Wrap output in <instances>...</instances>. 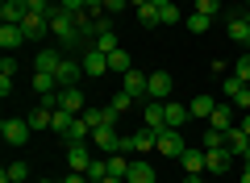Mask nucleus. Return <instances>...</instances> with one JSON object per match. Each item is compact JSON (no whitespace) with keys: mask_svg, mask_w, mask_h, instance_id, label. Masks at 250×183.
Here are the masks:
<instances>
[{"mask_svg":"<svg viewBox=\"0 0 250 183\" xmlns=\"http://www.w3.org/2000/svg\"><path fill=\"white\" fill-rule=\"evenodd\" d=\"M225 34H229L233 46H242V50H250V21L246 17H229V25H225Z\"/></svg>","mask_w":250,"mask_h":183,"instance_id":"obj_14","label":"nucleus"},{"mask_svg":"<svg viewBox=\"0 0 250 183\" xmlns=\"http://www.w3.org/2000/svg\"><path fill=\"white\" fill-rule=\"evenodd\" d=\"M83 175H88L92 183H100V179H104V175H108V158H92V166H88V171H83Z\"/></svg>","mask_w":250,"mask_h":183,"instance_id":"obj_35","label":"nucleus"},{"mask_svg":"<svg viewBox=\"0 0 250 183\" xmlns=\"http://www.w3.org/2000/svg\"><path fill=\"white\" fill-rule=\"evenodd\" d=\"M192 13H205V17H217L221 13V0H196V9Z\"/></svg>","mask_w":250,"mask_h":183,"instance_id":"obj_38","label":"nucleus"},{"mask_svg":"<svg viewBox=\"0 0 250 183\" xmlns=\"http://www.w3.org/2000/svg\"><path fill=\"white\" fill-rule=\"evenodd\" d=\"M108 108H113V113H129V108H134V96H129V92H113V96H108Z\"/></svg>","mask_w":250,"mask_h":183,"instance_id":"obj_33","label":"nucleus"},{"mask_svg":"<svg viewBox=\"0 0 250 183\" xmlns=\"http://www.w3.org/2000/svg\"><path fill=\"white\" fill-rule=\"evenodd\" d=\"M221 92H225V96H229V104H233V108H242V113H250V87L242 83L238 75H225Z\"/></svg>","mask_w":250,"mask_h":183,"instance_id":"obj_3","label":"nucleus"},{"mask_svg":"<svg viewBox=\"0 0 250 183\" xmlns=\"http://www.w3.org/2000/svg\"><path fill=\"white\" fill-rule=\"evenodd\" d=\"M59 108H67V113L80 117L83 108H88V104H83V92H80V87H59Z\"/></svg>","mask_w":250,"mask_h":183,"instance_id":"obj_18","label":"nucleus"},{"mask_svg":"<svg viewBox=\"0 0 250 183\" xmlns=\"http://www.w3.org/2000/svg\"><path fill=\"white\" fill-rule=\"evenodd\" d=\"M192 117H200V121H208V117H213V108H217V100L208 96V92H200V96H192Z\"/></svg>","mask_w":250,"mask_h":183,"instance_id":"obj_25","label":"nucleus"},{"mask_svg":"<svg viewBox=\"0 0 250 183\" xmlns=\"http://www.w3.org/2000/svg\"><path fill=\"white\" fill-rule=\"evenodd\" d=\"M242 183H250V166L246 163H242Z\"/></svg>","mask_w":250,"mask_h":183,"instance_id":"obj_48","label":"nucleus"},{"mask_svg":"<svg viewBox=\"0 0 250 183\" xmlns=\"http://www.w3.org/2000/svg\"><path fill=\"white\" fill-rule=\"evenodd\" d=\"M129 4H134V9H142V4H150V0H129Z\"/></svg>","mask_w":250,"mask_h":183,"instance_id":"obj_49","label":"nucleus"},{"mask_svg":"<svg viewBox=\"0 0 250 183\" xmlns=\"http://www.w3.org/2000/svg\"><path fill=\"white\" fill-rule=\"evenodd\" d=\"M246 87H250V83H246Z\"/></svg>","mask_w":250,"mask_h":183,"instance_id":"obj_54","label":"nucleus"},{"mask_svg":"<svg viewBox=\"0 0 250 183\" xmlns=\"http://www.w3.org/2000/svg\"><path fill=\"white\" fill-rule=\"evenodd\" d=\"M25 42V34H21V25H0V46H4V54H13L17 46Z\"/></svg>","mask_w":250,"mask_h":183,"instance_id":"obj_24","label":"nucleus"},{"mask_svg":"<svg viewBox=\"0 0 250 183\" xmlns=\"http://www.w3.org/2000/svg\"><path fill=\"white\" fill-rule=\"evenodd\" d=\"M246 4H250V0H246Z\"/></svg>","mask_w":250,"mask_h":183,"instance_id":"obj_53","label":"nucleus"},{"mask_svg":"<svg viewBox=\"0 0 250 183\" xmlns=\"http://www.w3.org/2000/svg\"><path fill=\"white\" fill-rule=\"evenodd\" d=\"M54 75H59V87H75L83 79V59H67V54H62V62H59Z\"/></svg>","mask_w":250,"mask_h":183,"instance_id":"obj_6","label":"nucleus"},{"mask_svg":"<svg viewBox=\"0 0 250 183\" xmlns=\"http://www.w3.org/2000/svg\"><path fill=\"white\" fill-rule=\"evenodd\" d=\"M38 183H50V179H38Z\"/></svg>","mask_w":250,"mask_h":183,"instance_id":"obj_52","label":"nucleus"},{"mask_svg":"<svg viewBox=\"0 0 250 183\" xmlns=\"http://www.w3.org/2000/svg\"><path fill=\"white\" fill-rule=\"evenodd\" d=\"M54 133H59L62 142L71 138V129H75V113H67V108H54V125H50Z\"/></svg>","mask_w":250,"mask_h":183,"instance_id":"obj_22","label":"nucleus"},{"mask_svg":"<svg viewBox=\"0 0 250 183\" xmlns=\"http://www.w3.org/2000/svg\"><path fill=\"white\" fill-rule=\"evenodd\" d=\"M92 142H96L104 154H113V150L121 146V138H117V125H108V121H104V125H96V129H92Z\"/></svg>","mask_w":250,"mask_h":183,"instance_id":"obj_12","label":"nucleus"},{"mask_svg":"<svg viewBox=\"0 0 250 183\" xmlns=\"http://www.w3.org/2000/svg\"><path fill=\"white\" fill-rule=\"evenodd\" d=\"M80 59H83V75H92V79L108 75V54H104V50H96V46H88V50H83Z\"/></svg>","mask_w":250,"mask_h":183,"instance_id":"obj_7","label":"nucleus"},{"mask_svg":"<svg viewBox=\"0 0 250 183\" xmlns=\"http://www.w3.org/2000/svg\"><path fill=\"white\" fill-rule=\"evenodd\" d=\"M242 17H246V21H250V4H246V13H242Z\"/></svg>","mask_w":250,"mask_h":183,"instance_id":"obj_51","label":"nucleus"},{"mask_svg":"<svg viewBox=\"0 0 250 183\" xmlns=\"http://www.w3.org/2000/svg\"><path fill=\"white\" fill-rule=\"evenodd\" d=\"M25 17H29L25 0H4V4H0V21H4V25H21Z\"/></svg>","mask_w":250,"mask_h":183,"instance_id":"obj_13","label":"nucleus"},{"mask_svg":"<svg viewBox=\"0 0 250 183\" xmlns=\"http://www.w3.org/2000/svg\"><path fill=\"white\" fill-rule=\"evenodd\" d=\"M129 9V0H104V13L108 17H117V13H125Z\"/></svg>","mask_w":250,"mask_h":183,"instance_id":"obj_41","label":"nucleus"},{"mask_svg":"<svg viewBox=\"0 0 250 183\" xmlns=\"http://www.w3.org/2000/svg\"><path fill=\"white\" fill-rule=\"evenodd\" d=\"M62 183H92V179H88V175H80V171H71V175H67Z\"/></svg>","mask_w":250,"mask_h":183,"instance_id":"obj_44","label":"nucleus"},{"mask_svg":"<svg viewBox=\"0 0 250 183\" xmlns=\"http://www.w3.org/2000/svg\"><path fill=\"white\" fill-rule=\"evenodd\" d=\"M163 113H167V129H179V125L192 117V108L179 104V100H163Z\"/></svg>","mask_w":250,"mask_h":183,"instance_id":"obj_19","label":"nucleus"},{"mask_svg":"<svg viewBox=\"0 0 250 183\" xmlns=\"http://www.w3.org/2000/svg\"><path fill=\"white\" fill-rule=\"evenodd\" d=\"M225 146V133L221 129H205V150H221Z\"/></svg>","mask_w":250,"mask_h":183,"instance_id":"obj_37","label":"nucleus"},{"mask_svg":"<svg viewBox=\"0 0 250 183\" xmlns=\"http://www.w3.org/2000/svg\"><path fill=\"white\" fill-rule=\"evenodd\" d=\"M80 117H83V121L92 125V129H96V125H104V108H83Z\"/></svg>","mask_w":250,"mask_h":183,"instance_id":"obj_40","label":"nucleus"},{"mask_svg":"<svg viewBox=\"0 0 250 183\" xmlns=\"http://www.w3.org/2000/svg\"><path fill=\"white\" fill-rule=\"evenodd\" d=\"M0 183H29V166L25 163H9L0 171Z\"/></svg>","mask_w":250,"mask_h":183,"instance_id":"obj_27","label":"nucleus"},{"mask_svg":"<svg viewBox=\"0 0 250 183\" xmlns=\"http://www.w3.org/2000/svg\"><path fill=\"white\" fill-rule=\"evenodd\" d=\"M242 133L250 138V113H242Z\"/></svg>","mask_w":250,"mask_h":183,"instance_id":"obj_45","label":"nucleus"},{"mask_svg":"<svg viewBox=\"0 0 250 183\" xmlns=\"http://www.w3.org/2000/svg\"><path fill=\"white\" fill-rule=\"evenodd\" d=\"M125 183H159V175H154V166L146 163V158H134V163H129V175H125Z\"/></svg>","mask_w":250,"mask_h":183,"instance_id":"obj_16","label":"nucleus"},{"mask_svg":"<svg viewBox=\"0 0 250 183\" xmlns=\"http://www.w3.org/2000/svg\"><path fill=\"white\" fill-rule=\"evenodd\" d=\"M92 46H96V50H104V54L121 50V42H117V34H113V29H108V34H100V38H96V42H92Z\"/></svg>","mask_w":250,"mask_h":183,"instance_id":"obj_34","label":"nucleus"},{"mask_svg":"<svg viewBox=\"0 0 250 183\" xmlns=\"http://www.w3.org/2000/svg\"><path fill=\"white\" fill-rule=\"evenodd\" d=\"M29 133H34V125L21 121V117H4V121H0V138H4V146H25Z\"/></svg>","mask_w":250,"mask_h":183,"instance_id":"obj_2","label":"nucleus"},{"mask_svg":"<svg viewBox=\"0 0 250 183\" xmlns=\"http://www.w3.org/2000/svg\"><path fill=\"white\" fill-rule=\"evenodd\" d=\"M108 71H117V75H125V71H134V59H129L125 50H113V54H108Z\"/></svg>","mask_w":250,"mask_h":183,"instance_id":"obj_29","label":"nucleus"},{"mask_svg":"<svg viewBox=\"0 0 250 183\" xmlns=\"http://www.w3.org/2000/svg\"><path fill=\"white\" fill-rule=\"evenodd\" d=\"M154 4H159V9H163V4H175V0H154Z\"/></svg>","mask_w":250,"mask_h":183,"instance_id":"obj_50","label":"nucleus"},{"mask_svg":"<svg viewBox=\"0 0 250 183\" xmlns=\"http://www.w3.org/2000/svg\"><path fill=\"white\" fill-rule=\"evenodd\" d=\"M100 183H125V179H121V175H104V179H100Z\"/></svg>","mask_w":250,"mask_h":183,"instance_id":"obj_46","label":"nucleus"},{"mask_svg":"<svg viewBox=\"0 0 250 183\" xmlns=\"http://www.w3.org/2000/svg\"><path fill=\"white\" fill-rule=\"evenodd\" d=\"M184 25L192 29V34H208V25H213V17H205V13H188Z\"/></svg>","mask_w":250,"mask_h":183,"instance_id":"obj_32","label":"nucleus"},{"mask_svg":"<svg viewBox=\"0 0 250 183\" xmlns=\"http://www.w3.org/2000/svg\"><path fill=\"white\" fill-rule=\"evenodd\" d=\"M59 62H62V50H59V46H46V50H38L34 67L38 71H59Z\"/></svg>","mask_w":250,"mask_h":183,"instance_id":"obj_21","label":"nucleus"},{"mask_svg":"<svg viewBox=\"0 0 250 183\" xmlns=\"http://www.w3.org/2000/svg\"><path fill=\"white\" fill-rule=\"evenodd\" d=\"M54 4H59L62 13H71V17H75V13H83V9H88V0H54Z\"/></svg>","mask_w":250,"mask_h":183,"instance_id":"obj_39","label":"nucleus"},{"mask_svg":"<svg viewBox=\"0 0 250 183\" xmlns=\"http://www.w3.org/2000/svg\"><path fill=\"white\" fill-rule=\"evenodd\" d=\"M175 163H179V166H184V171H188V175H205V166H208V154H205V150H192V146H188V150H184V154H179V158H175Z\"/></svg>","mask_w":250,"mask_h":183,"instance_id":"obj_11","label":"nucleus"},{"mask_svg":"<svg viewBox=\"0 0 250 183\" xmlns=\"http://www.w3.org/2000/svg\"><path fill=\"white\" fill-rule=\"evenodd\" d=\"M184 183H205V175H188V179Z\"/></svg>","mask_w":250,"mask_h":183,"instance_id":"obj_47","label":"nucleus"},{"mask_svg":"<svg viewBox=\"0 0 250 183\" xmlns=\"http://www.w3.org/2000/svg\"><path fill=\"white\" fill-rule=\"evenodd\" d=\"M154 150H159L163 158H179V154L188 150V142L179 138V129H163V133H159V146H154Z\"/></svg>","mask_w":250,"mask_h":183,"instance_id":"obj_8","label":"nucleus"},{"mask_svg":"<svg viewBox=\"0 0 250 183\" xmlns=\"http://www.w3.org/2000/svg\"><path fill=\"white\" fill-rule=\"evenodd\" d=\"M34 92H38V96L59 92V75H54V71H34Z\"/></svg>","mask_w":250,"mask_h":183,"instance_id":"obj_23","label":"nucleus"},{"mask_svg":"<svg viewBox=\"0 0 250 183\" xmlns=\"http://www.w3.org/2000/svg\"><path fill=\"white\" fill-rule=\"evenodd\" d=\"M67 163H71V171H88L92 166V150H88V142H71V150H67Z\"/></svg>","mask_w":250,"mask_h":183,"instance_id":"obj_15","label":"nucleus"},{"mask_svg":"<svg viewBox=\"0 0 250 183\" xmlns=\"http://www.w3.org/2000/svg\"><path fill=\"white\" fill-rule=\"evenodd\" d=\"M25 121H29V125H34V129H50V125H54V108H42V104H38V108H34V113H29V117H25Z\"/></svg>","mask_w":250,"mask_h":183,"instance_id":"obj_28","label":"nucleus"},{"mask_svg":"<svg viewBox=\"0 0 250 183\" xmlns=\"http://www.w3.org/2000/svg\"><path fill=\"white\" fill-rule=\"evenodd\" d=\"M0 75H17V59H13V54L0 59Z\"/></svg>","mask_w":250,"mask_h":183,"instance_id":"obj_43","label":"nucleus"},{"mask_svg":"<svg viewBox=\"0 0 250 183\" xmlns=\"http://www.w3.org/2000/svg\"><path fill=\"white\" fill-rule=\"evenodd\" d=\"M129 142H134V150H138V154H150V150L159 146V133H154V129H146V125H142V129H138V133H134Z\"/></svg>","mask_w":250,"mask_h":183,"instance_id":"obj_26","label":"nucleus"},{"mask_svg":"<svg viewBox=\"0 0 250 183\" xmlns=\"http://www.w3.org/2000/svg\"><path fill=\"white\" fill-rule=\"evenodd\" d=\"M233 75H238V79H242V83H250V50H246V54H242V59H238V62H233Z\"/></svg>","mask_w":250,"mask_h":183,"instance_id":"obj_36","label":"nucleus"},{"mask_svg":"<svg viewBox=\"0 0 250 183\" xmlns=\"http://www.w3.org/2000/svg\"><path fill=\"white\" fill-rule=\"evenodd\" d=\"M50 34L59 38V46H71V50L83 46V34H80V25H75V17H71V13H62L59 4L50 9Z\"/></svg>","mask_w":250,"mask_h":183,"instance_id":"obj_1","label":"nucleus"},{"mask_svg":"<svg viewBox=\"0 0 250 183\" xmlns=\"http://www.w3.org/2000/svg\"><path fill=\"white\" fill-rule=\"evenodd\" d=\"M233 113H238L233 104H217V108H213V117H208V129L229 133V129H233Z\"/></svg>","mask_w":250,"mask_h":183,"instance_id":"obj_20","label":"nucleus"},{"mask_svg":"<svg viewBox=\"0 0 250 183\" xmlns=\"http://www.w3.org/2000/svg\"><path fill=\"white\" fill-rule=\"evenodd\" d=\"M138 21H142L146 29L163 25V17H159V4H154V0H150V4H142V9H138Z\"/></svg>","mask_w":250,"mask_h":183,"instance_id":"obj_31","label":"nucleus"},{"mask_svg":"<svg viewBox=\"0 0 250 183\" xmlns=\"http://www.w3.org/2000/svg\"><path fill=\"white\" fill-rule=\"evenodd\" d=\"M146 83H150V75H142V71H125V75H121V92H129V96H134V100H142L146 96ZM146 100H150V96H146Z\"/></svg>","mask_w":250,"mask_h":183,"instance_id":"obj_9","label":"nucleus"},{"mask_svg":"<svg viewBox=\"0 0 250 183\" xmlns=\"http://www.w3.org/2000/svg\"><path fill=\"white\" fill-rule=\"evenodd\" d=\"M129 163H134V158H125L121 150H113V154H108V175H121L125 179V175H129Z\"/></svg>","mask_w":250,"mask_h":183,"instance_id":"obj_30","label":"nucleus"},{"mask_svg":"<svg viewBox=\"0 0 250 183\" xmlns=\"http://www.w3.org/2000/svg\"><path fill=\"white\" fill-rule=\"evenodd\" d=\"M159 17H163V25H171V21H179V9H175V4H163Z\"/></svg>","mask_w":250,"mask_h":183,"instance_id":"obj_42","label":"nucleus"},{"mask_svg":"<svg viewBox=\"0 0 250 183\" xmlns=\"http://www.w3.org/2000/svg\"><path fill=\"white\" fill-rule=\"evenodd\" d=\"M171 92H175V79H171V71H150L146 96H150V100H171Z\"/></svg>","mask_w":250,"mask_h":183,"instance_id":"obj_4","label":"nucleus"},{"mask_svg":"<svg viewBox=\"0 0 250 183\" xmlns=\"http://www.w3.org/2000/svg\"><path fill=\"white\" fill-rule=\"evenodd\" d=\"M205 154H208V166H205V175H225V171H229V163H233L229 146H221V150H205Z\"/></svg>","mask_w":250,"mask_h":183,"instance_id":"obj_17","label":"nucleus"},{"mask_svg":"<svg viewBox=\"0 0 250 183\" xmlns=\"http://www.w3.org/2000/svg\"><path fill=\"white\" fill-rule=\"evenodd\" d=\"M21 34H25V42H42V38L50 34V17H46V13H29V17L21 21Z\"/></svg>","mask_w":250,"mask_h":183,"instance_id":"obj_5","label":"nucleus"},{"mask_svg":"<svg viewBox=\"0 0 250 183\" xmlns=\"http://www.w3.org/2000/svg\"><path fill=\"white\" fill-rule=\"evenodd\" d=\"M142 125H146V129H154V133L167 129V113H163V100H146V108H142Z\"/></svg>","mask_w":250,"mask_h":183,"instance_id":"obj_10","label":"nucleus"}]
</instances>
